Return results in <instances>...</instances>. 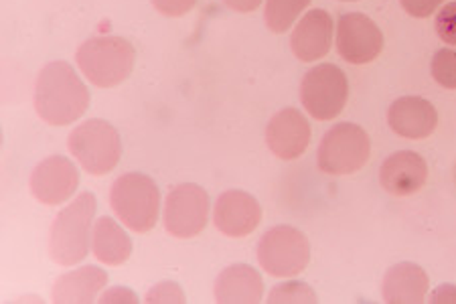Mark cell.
Here are the masks:
<instances>
[{"label":"cell","instance_id":"obj_1","mask_svg":"<svg viewBox=\"0 0 456 304\" xmlns=\"http://www.w3.org/2000/svg\"><path fill=\"white\" fill-rule=\"evenodd\" d=\"M90 108V90L68 62H51L35 84V110L51 126H68Z\"/></svg>","mask_w":456,"mask_h":304},{"label":"cell","instance_id":"obj_2","mask_svg":"<svg viewBox=\"0 0 456 304\" xmlns=\"http://www.w3.org/2000/svg\"><path fill=\"white\" fill-rule=\"evenodd\" d=\"M95 210H98L95 195L86 191L57 213L49 234V254L59 266H76L87 258Z\"/></svg>","mask_w":456,"mask_h":304},{"label":"cell","instance_id":"obj_3","mask_svg":"<svg viewBox=\"0 0 456 304\" xmlns=\"http://www.w3.org/2000/svg\"><path fill=\"white\" fill-rule=\"evenodd\" d=\"M77 65L98 87H116L130 78L136 63V49L122 37H94L77 49Z\"/></svg>","mask_w":456,"mask_h":304},{"label":"cell","instance_id":"obj_4","mask_svg":"<svg viewBox=\"0 0 456 304\" xmlns=\"http://www.w3.org/2000/svg\"><path fill=\"white\" fill-rule=\"evenodd\" d=\"M110 203L124 226L136 234H146L159 221L160 191L149 175L126 173L114 181Z\"/></svg>","mask_w":456,"mask_h":304},{"label":"cell","instance_id":"obj_5","mask_svg":"<svg viewBox=\"0 0 456 304\" xmlns=\"http://www.w3.org/2000/svg\"><path fill=\"white\" fill-rule=\"evenodd\" d=\"M69 152L77 159L86 173L108 175L122 157V140L118 130L106 120H86L69 135Z\"/></svg>","mask_w":456,"mask_h":304},{"label":"cell","instance_id":"obj_6","mask_svg":"<svg viewBox=\"0 0 456 304\" xmlns=\"http://www.w3.org/2000/svg\"><path fill=\"white\" fill-rule=\"evenodd\" d=\"M371 154V140L362 126L353 122L335 124L321 140L316 162L322 173L343 177L365 167Z\"/></svg>","mask_w":456,"mask_h":304},{"label":"cell","instance_id":"obj_7","mask_svg":"<svg viewBox=\"0 0 456 304\" xmlns=\"http://www.w3.org/2000/svg\"><path fill=\"white\" fill-rule=\"evenodd\" d=\"M257 262L262 270L276 278H292L311 262V243L300 229L278 226L257 242Z\"/></svg>","mask_w":456,"mask_h":304},{"label":"cell","instance_id":"obj_8","mask_svg":"<svg viewBox=\"0 0 456 304\" xmlns=\"http://www.w3.org/2000/svg\"><path fill=\"white\" fill-rule=\"evenodd\" d=\"M349 98V81L333 63L314 65L300 84V102L316 120H333L343 112Z\"/></svg>","mask_w":456,"mask_h":304},{"label":"cell","instance_id":"obj_9","mask_svg":"<svg viewBox=\"0 0 456 304\" xmlns=\"http://www.w3.org/2000/svg\"><path fill=\"white\" fill-rule=\"evenodd\" d=\"M209 195L208 191L195 183L176 185L167 195L165 201V227L167 232L189 240L200 235L209 219Z\"/></svg>","mask_w":456,"mask_h":304},{"label":"cell","instance_id":"obj_10","mask_svg":"<svg viewBox=\"0 0 456 304\" xmlns=\"http://www.w3.org/2000/svg\"><path fill=\"white\" fill-rule=\"evenodd\" d=\"M384 33L363 12H347L337 25V51L347 63L365 65L379 57Z\"/></svg>","mask_w":456,"mask_h":304},{"label":"cell","instance_id":"obj_11","mask_svg":"<svg viewBox=\"0 0 456 304\" xmlns=\"http://www.w3.org/2000/svg\"><path fill=\"white\" fill-rule=\"evenodd\" d=\"M79 170L68 157H49L35 167L31 193L43 205H61L77 191Z\"/></svg>","mask_w":456,"mask_h":304},{"label":"cell","instance_id":"obj_12","mask_svg":"<svg viewBox=\"0 0 456 304\" xmlns=\"http://www.w3.org/2000/svg\"><path fill=\"white\" fill-rule=\"evenodd\" d=\"M311 124L297 108L281 110L266 126V144L272 154L282 160L303 157L311 144Z\"/></svg>","mask_w":456,"mask_h":304},{"label":"cell","instance_id":"obj_13","mask_svg":"<svg viewBox=\"0 0 456 304\" xmlns=\"http://www.w3.org/2000/svg\"><path fill=\"white\" fill-rule=\"evenodd\" d=\"M262 221V207L254 195L232 189L219 195L213 210V224L230 237H246L256 232Z\"/></svg>","mask_w":456,"mask_h":304},{"label":"cell","instance_id":"obj_14","mask_svg":"<svg viewBox=\"0 0 456 304\" xmlns=\"http://www.w3.org/2000/svg\"><path fill=\"white\" fill-rule=\"evenodd\" d=\"M379 181L389 195H414L428 181V165H426L424 157L414 151L394 152L381 165Z\"/></svg>","mask_w":456,"mask_h":304},{"label":"cell","instance_id":"obj_15","mask_svg":"<svg viewBox=\"0 0 456 304\" xmlns=\"http://www.w3.org/2000/svg\"><path fill=\"white\" fill-rule=\"evenodd\" d=\"M387 124L398 136L422 140L436 130L438 112L428 100L418 98V95H403L389 106Z\"/></svg>","mask_w":456,"mask_h":304},{"label":"cell","instance_id":"obj_16","mask_svg":"<svg viewBox=\"0 0 456 304\" xmlns=\"http://www.w3.org/2000/svg\"><path fill=\"white\" fill-rule=\"evenodd\" d=\"M330 43H333V19L327 11L314 9L306 12L294 29L290 47L300 62L311 63L329 53Z\"/></svg>","mask_w":456,"mask_h":304},{"label":"cell","instance_id":"obj_17","mask_svg":"<svg viewBox=\"0 0 456 304\" xmlns=\"http://www.w3.org/2000/svg\"><path fill=\"white\" fill-rule=\"evenodd\" d=\"M213 292L222 304H256L264 296V282L252 266L235 264L219 274Z\"/></svg>","mask_w":456,"mask_h":304},{"label":"cell","instance_id":"obj_18","mask_svg":"<svg viewBox=\"0 0 456 304\" xmlns=\"http://www.w3.org/2000/svg\"><path fill=\"white\" fill-rule=\"evenodd\" d=\"M428 286L430 278L422 266L411 262L395 264L384 278V300L389 304H420Z\"/></svg>","mask_w":456,"mask_h":304},{"label":"cell","instance_id":"obj_19","mask_svg":"<svg viewBox=\"0 0 456 304\" xmlns=\"http://www.w3.org/2000/svg\"><path fill=\"white\" fill-rule=\"evenodd\" d=\"M108 284V274L98 266H82L59 276L53 286V300L59 304H90Z\"/></svg>","mask_w":456,"mask_h":304},{"label":"cell","instance_id":"obj_20","mask_svg":"<svg viewBox=\"0 0 456 304\" xmlns=\"http://www.w3.org/2000/svg\"><path fill=\"white\" fill-rule=\"evenodd\" d=\"M92 248L95 258L108 266H122L132 256V240L112 218H100L94 224Z\"/></svg>","mask_w":456,"mask_h":304},{"label":"cell","instance_id":"obj_21","mask_svg":"<svg viewBox=\"0 0 456 304\" xmlns=\"http://www.w3.org/2000/svg\"><path fill=\"white\" fill-rule=\"evenodd\" d=\"M308 4L311 0H266L264 21L272 33H286L303 11L308 9Z\"/></svg>","mask_w":456,"mask_h":304},{"label":"cell","instance_id":"obj_22","mask_svg":"<svg viewBox=\"0 0 456 304\" xmlns=\"http://www.w3.org/2000/svg\"><path fill=\"white\" fill-rule=\"evenodd\" d=\"M432 78L446 90H456V49H440L430 63Z\"/></svg>","mask_w":456,"mask_h":304},{"label":"cell","instance_id":"obj_23","mask_svg":"<svg viewBox=\"0 0 456 304\" xmlns=\"http://www.w3.org/2000/svg\"><path fill=\"white\" fill-rule=\"evenodd\" d=\"M314 291L305 282H284V284H278L272 288V292L268 296V302L276 304V302H284V304H292V302H316Z\"/></svg>","mask_w":456,"mask_h":304},{"label":"cell","instance_id":"obj_24","mask_svg":"<svg viewBox=\"0 0 456 304\" xmlns=\"http://www.w3.org/2000/svg\"><path fill=\"white\" fill-rule=\"evenodd\" d=\"M436 33L446 45L456 47V3H448L443 6L436 17Z\"/></svg>","mask_w":456,"mask_h":304},{"label":"cell","instance_id":"obj_25","mask_svg":"<svg viewBox=\"0 0 456 304\" xmlns=\"http://www.w3.org/2000/svg\"><path fill=\"white\" fill-rule=\"evenodd\" d=\"M146 302L151 304H163V302H185V294L183 288L176 282H159L157 286H152L149 294H146Z\"/></svg>","mask_w":456,"mask_h":304},{"label":"cell","instance_id":"obj_26","mask_svg":"<svg viewBox=\"0 0 456 304\" xmlns=\"http://www.w3.org/2000/svg\"><path fill=\"white\" fill-rule=\"evenodd\" d=\"M152 4L165 17H183L195 9L197 0H152Z\"/></svg>","mask_w":456,"mask_h":304},{"label":"cell","instance_id":"obj_27","mask_svg":"<svg viewBox=\"0 0 456 304\" xmlns=\"http://www.w3.org/2000/svg\"><path fill=\"white\" fill-rule=\"evenodd\" d=\"M402 9L406 11L410 17L414 19H426L438 9L444 0H400Z\"/></svg>","mask_w":456,"mask_h":304},{"label":"cell","instance_id":"obj_28","mask_svg":"<svg viewBox=\"0 0 456 304\" xmlns=\"http://www.w3.org/2000/svg\"><path fill=\"white\" fill-rule=\"evenodd\" d=\"M100 302L110 304V302H126V304H136L138 302V296L134 294V291H130V288H124V286H114L106 291L104 294L100 296Z\"/></svg>","mask_w":456,"mask_h":304},{"label":"cell","instance_id":"obj_29","mask_svg":"<svg viewBox=\"0 0 456 304\" xmlns=\"http://www.w3.org/2000/svg\"><path fill=\"white\" fill-rule=\"evenodd\" d=\"M430 302L434 304H456V286L452 284H443L434 291Z\"/></svg>","mask_w":456,"mask_h":304},{"label":"cell","instance_id":"obj_30","mask_svg":"<svg viewBox=\"0 0 456 304\" xmlns=\"http://www.w3.org/2000/svg\"><path fill=\"white\" fill-rule=\"evenodd\" d=\"M232 11L238 12H254L257 6L262 4V0H224Z\"/></svg>","mask_w":456,"mask_h":304},{"label":"cell","instance_id":"obj_31","mask_svg":"<svg viewBox=\"0 0 456 304\" xmlns=\"http://www.w3.org/2000/svg\"><path fill=\"white\" fill-rule=\"evenodd\" d=\"M341 3H355V0H341Z\"/></svg>","mask_w":456,"mask_h":304}]
</instances>
